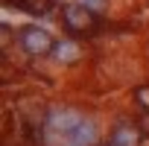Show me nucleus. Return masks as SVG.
I'll use <instances>...</instances> for the list:
<instances>
[{"label": "nucleus", "mask_w": 149, "mask_h": 146, "mask_svg": "<svg viewBox=\"0 0 149 146\" xmlns=\"http://www.w3.org/2000/svg\"><path fill=\"white\" fill-rule=\"evenodd\" d=\"M18 44H21L29 56H50V53L56 50L53 35H50L47 29H41V26H24V29L18 32Z\"/></svg>", "instance_id": "1"}, {"label": "nucleus", "mask_w": 149, "mask_h": 146, "mask_svg": "<svg viewBox=\"0 0 149 146\" xmlns=\"http://www.w3.org/2000/svg\"><path fill=\"white\" fill-rule=\"evenodd\" d=\"M61 24L70 35H82V32H91L94 24H97V15H91L88 9H82L79 3H73V6H64L61 12Z\"/></svg>", "instance_id": "2"}, {"label": "nucleus", "mask_w": 149, "mask_h": 146, "mask_svg": "<svg viewBox=\"0 0 149 146\" xmlns=\"http://www.w3.org/2000/svg\"><path fill=\"white\" fill-rule=\"evenodd\" d=\"M108 140H111L114 146H140L146 137H143V131L137 129V120H120V123L111 129Z\"/></svg>", "instance_id": "3"}, {"label": "nucleus", "mask_w": 149, "mask_h": 146, "mask_svg": "<svg viewBox=\"0 0 149 146\" xmlns=\"http://www.w3.org/2000/svg\"><path fill=\"white\" fill-rule=\"evenodd\" d=\"M102 140H100V131H97V123L91 120V117H85L82 120V126L73 131L67 140H64V146H100Z\"/></svg>", "instance_id": "4"}, {"label": "nucleus", "mask_w": 149, "mask_h": 146, "mask_svg": "<svg viewBox=\"0 0 149 146\" xmlns=\"http://www.w3.org/2000/svg\"><path fill=\"white\" fill-rule=\"evenodd\" d=\"M53 56H56L61 64H73V61H79L82 50H79V44H76V41H56Z\"/></svg>", "instance_id": "5"}, {"label": "nucleus", "mask_w": 149, "mask_h": 146, "mask_svg": "<svg viewBox=\"0 0 149 146\" xmlns=\"http://www.w3.org/2000/svg\"><path fill=\"white\" fill-rule=\"evenodd\" d=\"M76 3H79L82 9H88L91 15H102V12L108 9V0H76Z\"/></svg>", "instance_id": "6"}, {"label": "nucleus", "mask_w": 149, "mask_h": 146, "mask_svg": "<svg viewBox=\"0 0 149 146\" xmlns=\"http://www.w3.org/2000/svg\"><path fill=\"white\" fill-rule=\"evenodd\" d=\"M134 99H137V105H140V111H149V88H137V94H134Z\"/></svg>", "instance_id": "7"}, {"label": "nucleus", "mask_w": 149, "mask_h": 146, "mask_svg": "<svg viewBox=\"0 0 149 146\" xmlns=\"http://www.w3.org/2000/svg\"><path fill=\"white\" fill-rule=\"evenodd\" d=\"M100 146H114V143H111V140H102V143H100Z\"/></svg>", "instance_id": "8"}]
</instances>
